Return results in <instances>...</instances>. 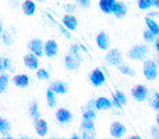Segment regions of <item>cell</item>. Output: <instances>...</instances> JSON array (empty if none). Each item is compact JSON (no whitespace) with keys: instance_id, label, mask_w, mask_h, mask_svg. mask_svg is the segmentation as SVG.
<instances>
[{"instance_id":"cell-1","label":"cell","mask_w":159,"mask_h":139,"mask_svg":"<svg viewBox=\"0 0 159 139\" xmlns=\"http://www.w3.org/2000/svg\"><path fill=\"white\" fill-rule=\"evenodd\" d=\"M143 71H144V76H145L147 79H149V81L157 79V76H158V64H157V61L147 60L145 63H144Z\"/></svg>"},{"instance_id":"cell-2","label":"cell","mask_w":159,"mask_h":139,"mask_svg":"<svg viewBox=\"0 0 159 139\" xmlns=\"http://www.w3.org/2000/svg\"><path fill=\"white\" fill-rule=\"evenodd\" d=\"M81 64V56L78 53H71L70 52L69 54L64 57V66H66L67 70H77Z\"/></svg>"},{"instance_id":"cell-3","label":"cell","mask_w":159,"mask_h":139,"mask_svg":"<svg viewBox=\"0 0 159 139\" xmlns=\"http://www.w3.org/2000/svg\"><path fill=\"white\" fill-rule=\"evenodd\" d=\"M131 96L137 102H144L148 98V88L144 86V85H135L131 89Z\"/></svg>"},{"instance_id":"cell-4","label":"cell","mask_w":159,"mask_h":139,"mask_svg":"<svg viewBox=\"0 0 159 139\" xmlns=\"http://www.w3.org/2000/svg\"><path fill=\"white\" fill-rule=\"evenodd\" d=\"M147 56V47L144 45H135L129 50V57L133 60H141Z\"/></svg>"},{"instance_id":"cell-5","label":"cell","mask_w":159,"mask_h":139,"mask_svg":"<svg viewBox=\"0 0 159 139\" xmlns=\"http://www.w3.org/2000/svg\"><path fill=\"white\" fill-rule=\"evenodd\" d=\"M105 74L102 72L99 68L92 70V72L89 74V82L93 85V86H102L105 84Z\"/></svg>"},{"instance_id":"cell-6","label":"cell","mask_w":159,"mask_h":139,"mask_svg":"<svg viewBox=\"0 0 159 139\" xmlns=\"http://www.w3.org/2000/svg\"><path fill=\"white\" fill-rule=\"evenodd\" d=\"M121 60H123V57H121L120 50L112 49V50H109V52H107L106 61L110 64V66H119V64H121Z\"/></svg>"},{"instance_id":"cell-7","label":"cell","mask_w":159,"mask_h":139,"mask_svg":"<svg viewBox=\"0 0 159 139\" xmlns=\"http://www.w3.org/2000/svg\"><path fill=\"white\" fill-rule=\"evenodd\" d=\"M124 134H126V127H124L123 124L119 123V121L112 123V125H110V137L112 138H121Z\"/></svg>"},{"instance_id":"cell-8","label":"cell","mask_w":159,"mask_h":139,"mask_svg":"<svg viewBox=\"0 0 159 139\" xmlns=\"http://www.w3.org/2000/svg\"><path fill=\"white\" fill-rule=\"evenodd\" d=\"M57 42L56 41H48L46 43H43V54L48 57H55L57 54Z\"/></svg>"},{"instance_id":"cell-9","label":"cell","mask_w":159,"mask_h":139,"mask_svg":"<svg viewBox=\"0 0 159 139\" xmlns=\"http://www.w3.org/2000/svg\"><path fill=\"white\" fill-rule=\"evenodd\" d=\"M28 47H30L31 53H34L35 56L41 57V56L43 54V43H42L41 39H32V41H30Z\"/></svg>"},{"instance_id":"cell-10","label":"cell","mask_w":159,"mask_h":139,"mask_svg":"<svg viewBox=\"0 0 159 139\" xmlns=\"http://www.w3.org/2000/svg\"><path fill=\"white\" fill-rule=\"evenodd\" d=\"M56 120L60 124H67L73 120V114H71V111L67 109H59L57 111H56Z\"/></svg>"},{"instance_id":"cell-11","label":"cell","mask_w":159,"mask_h":139,"mask_svg":"<svg viewBox=\"0 0 159 139\" xmlns=\"http://www.w3.org/2000/svg\"><path fill=\"white\" fill-rule=\"evenodd\" d=\"M34 127H35V132H36L38 137H46L49 127H48V123L45 120H42V118H36Z\"/></svg>"},{"instance_id":"cell-12","label":"cell","mask_w":159,"mask_h":139,"mask_svg":"<svg viewBox=\"0 0 159 139\" xmlns=\"http://www.w3.org/2000/svg\"><path fill=\"white\" fill-rule=\"evenodd\" d=\"M96 45H98V47L102 50L109 49L110 39H109V36H107L106 32H99L98 35H96Z\"/></svg>"},{"instance_id":"cell-13","label":"cell","mask_w":159,"mask_h":139,"mask_svg":"<svg viewBox=\"0 0 159 139\" xmlns=\"http://www.w3.org/2000/svg\"><path fill=\"white\" fill-rule=\"evenodd\" d=\"M61 22H63V27H66L69 31H74V29H77V25H78V22H77V18H75L73 14H66V15L63 17V20H61Z\"/></svg>"},{"instance_id":"cell-14","label":"cell","mask_w":159,"mask_h":139,"mask_svg":"<svg viewBox=\"0 0 159 139\" xmlns=\"http://www.w3.org/2000/svg\"><path fill=\"white\" fill-rule=\"evenodd\" d=\"M24 64H25V67H28L30 70H38V66H39L38 56H35L34 53H30V54L24 56Z\"/></svg>"},{"instance_id":"cell-15","label":"cell","mask_w":159,"mask_h":139,"mask_svg":"<svg viewBox=\"0 0 159 139\" xmlns=\"http://www.w3.org/2000/svg\"><path fill=\"white\" fill-rule=\"evenodd\" d=\"M113 14H115L116 18H123L127 14V6L121 2H116L115 6H113Z\"/></svg>"},{"instance_id":"cell-16","label":"cell","mask_w":159,"mask_h":139,"mask_svg":"<svg viewBox=\"0 0 159 139\" xmlns=\"http://www.w3.org/2000/svg\"><path fill=\"white\" fill-rule=\"evenodd\" d=\"M49 89L53 90L55 93H57V95H64V93L67 92V85L61 81H55L50 84Z\"/></svg>"},{"instance_id":"cell-17","label":"cell","mask_w":159,"mask_h":139,"mask_svg":"<svg viewBox=\"0 0 159 139\" xmlns=\"http://www.w3.org/2000/svg\"><path fill=\"white\" fill-rule=\"evenodd\" d=\"M13 82H14V85H17V86L25 88L30 85V76L25 75V74H17V75L13 78Z\"/></svg>"},{"instance_id":"cell-18","label":"cell","mask_w":159,"mask_h":139,"mask_svg":"<svg viewBox=\"0 0 159 139\" xmlns=\"http://www.w3.org/2000/svg\"><path fill=\"white\" fill-rule=\"evenodd\" d=\"M116 0H99V8L105 14H112Z\"/></svg>"},{"instance_id":"cell-19","label":"cell","mask_w":159,"mask_h":139,"mask_svg":"<svg viewBox=\"0 0 159 139\" xmlns=\"http://www.w3.org/2000/svg\"><path fill=\"white\" fill-rule=\"evenodd\" d=\"M112 107V100H109L107 98H98L95 100V109L96 110H106Z\"/></svg>"},{"instance_id":"cell-20","label":"cell","mask_w":159,"mask_h":139,"mask_svg":"<svg viewBox=\"0 0 159 139\" xmlns=\"http://www.w3.org/2000/svg\"><path fill=\"white\" fill-rule=\"evenodd\" d=\"M35 10H36V6L32 0H25L22 3V11H24L25 15H32L35 13Z\"/></svg>"},{"instance_id":"cell-21","label":"cell","mask_w":159,"mask_h":139,"mask_svg":"<svg viewBox=\"0 0 159 139\" xmlns=\"http://www.w3.org/2000/svg\"><path fill=\"white\" fill-rule=\"evenodd\" d=\"M145 24H147V28H148L155 36L159 35V25H158V22H155L154 20L151 18V17H147L145 18Z\"/></svg>"},{"instance_id":"cell-22","label":"cell","mask_w":159,"mask_h":139,"mask_svg":"<svg viewBox=\"0 0 159 139\" xmlns=\"http://www.w3.org/2000/svg\"><path fill=\"white\" fill-rule=\"evenodd\" d=\"M10 132V123L6 118H0V134H3V138H10L7 135Z\"/></svg>"},{"instance_id":"cell-23","label":"cell","mask_w":159,"mask_h":139,"mask_svg":"<svg viewBox=\"0 0 159 139\" xmlns=\"http://www.w3.org/2000/svg\"><path fill=\"white\" fill-rule=\"evenodd\" d=\"M46 100H48V106L49 107L56 106V93L53 90H50V89L46 90Z\"/></svg>"},{"instance_id":"cell-24","label":"cell","mask_w":159,"mask_h":139,"mask_svg":"<svg viewBox=\"0 0 159 139\" xmlns=\"http://www.w3.org/2000/svg\"><path fill=\"white\" fill-rule=\"evenodd\" d=\"M117 68H119V71H120L121 74H124V75H130V76H134L135 75L134 70H133L130 66H126V64H119Z\"/></svg>"},{"instance_id":"cell-25","label":"cell","mask_w":159,"mask_h":139,"mask_svg":"<svg viewBox=\"0 0 159 139\" xmlns=\"http://www.w3.org/2000/svg\"><path fill=\"white\" fill-rule=\"evenodd\" d=\"M8 79H10V76H8L6 72L0 74V93H3L6 90V88H7V84H8Z\"/></svg>"},{"instance_id":"cell-26","label":"cell","mask_w":159,"mask_h":139,"mask_svg":"<svg viewBox=\"0 0 159 139\" xmlns=\"http://www.w3.org/2000/svg\"><path fill=\"white\" fill-rule=\"evenodd\" d=\"M30 115L34 118V120L39 118V107H38V103H36V102H34V103L31 104V107H30Z\"/></svg>"},{"instance_id":"cell-27","label":"cell","mask_w":159,"mask_h":139,"mask_svg":"<svg viewBox=\"0 0 159 139\" xmlns=\"http://www.w3.org/2000/svg\"><path fill=\"white\" fill-rule=\"evenodd\" d=\"M113 98H115L116 100H117L119 103L121 104V106H124V104L127 103V98H126V95H124L123 92H120V90H117V92H115V95H113Z\"/></svg>"},{"instance_id":"cell-28","label":"cell","mask_w":159,"mask_h":139,"mask_svg":"<svg viewBox=\"0 0 159 139\" xmlns=\"http://www.w3.org/2000/svg\"><path fill=\"white\" fill-rule=\"evenodd\" d=\"M138 7L141 10H148L152 7V0H138Z\"/></svg>"},{"instance_id":"cell-29","label":"cell","mask_w":159,"mask_h":139,"mask_svg":"<svg viewBox=\"0 0 159 139\" xmlns=\"http://www.w3.org/2000/svg\"><path fill=\"white\" fill-rule=\"evenodd\" d=\"M36 76H38L39 79L46 81V79H49V72H48L46 70H43V68H39L38 71H36Z\"/></svg>"},{"instance_id":"cell-30","label":"cell","mask_w":159,"mask_h":139,"mask_svg":"<svg viewBox=\"0 0 159 139\" xmlns=\"http://www.w3.org/2000/svg\"><path fill=\"white\" fill-rule=\"evenodd\" d=\"M2 35H3V42H4L6 45H11V43H13V33H10V32H7V31H6V32H3Z\"/></svg>"},{"instance_id":"cell-31","label":"cell","mask_w":159,"mask_h":139,"mask_svg":"<svg viewBox=\"0 0 159 139\" xmlns=\"http://www.w3.org/2000/svg\"><path fill=\"white\" fill-rule=\"evenodd\" d=\"M151 104H152V107H154L155 110H158L159 111V93L158 92L154 93V98H152V100H151Z\"/></svg>"},{"instance_id":"cell-32","label":"cell","mask_w":159,"mask_h":139,"mask_svg":"<svg viewBox=\"0 0 159 139\" xmlns=\"http://www.w3.org/2000/svg\"><path fill=\"white\" fill-rule=\"evenodd\" d=\"M143 36H144V39H145L147 42H152V41L155 39V35H154V33H152L149 29L144 31V35H143Z\"/></svg>"},{"instance_id":"cell-33","label":"cell","mask_w":159,"mask_h":139,"mask_svg":"<svg viewBox=\"0 0 159 139\" xmlns=\"http://www.w3.org/2000/svg\"><path fill=\"white\" fill-rule=\"evenodd\" d=\"M2 67H3V70L10 68V59H3L2 60Z\"/></svg>"},{"instance_id":"cell-34","label":"cell","mask_w":159,"mask_h":139,"mask_svg":"<svg viewBox=\"0 0 159 139\" xmlns=\"http://www.w3.org/2000/svg\"><path fill=\"white\" fill-rule=\"evenodd\" d=\"M78 2V4L80 6H82V7H89V0H77Z\"/></svg>"},{"instance_id":"cell-35","label":"cell","mask_w":159,"mask_h":139,"mask_svg":"<svg viewBox=\"0 0 159 139\" xmlns=\"http://www.w3.org/2000/svg\"><path fill=\"white\" fill-rule=\"evenodd\" d=\"M151 132H152V137H154V138H159V129L157 128V127H152Z\"/></svg>"},{"instance_id":"cell-36","label":"cell","mask_w":159,"mask_h":139,"mask_svg":"<svg viewBox=\"0 0 159 139\" xmlns=\"http://www.w3.org/2000/svg\"><path fill=\"white\" fill-rule=\"evenodd\" d=\"M66 10H67V11H69V13H70V14H71V13H74V11H75V7H74V6H70V4H66Z\"/></svg>"},{"instance_id":"cell-37","label":"cell","mask_w":159,"mask_h":139,"mask_svg":"<svg viewBox=\"0 0 159 139\" xmlns=\"http://www.w3.org/2000/svg\"><path fill=\"white\" fill-rule=\"evenodd\" d=\"M152 6H155L157 8H159V0H152Z\"/></svg>"},{"instance_id":"cell-38","label":"cell","mask_w":159,"mask_h":139,"mask_svg":"<svg viewBox=\"0 0 159 139\" xmlns=\"http://www.w3.org/2000/svg\"><path fill=\"white\" fill-rule=\"evenodd\" d=\"M155 49L159 52V39H157V42H155Z\"/></svg>"},{"instance_id":"cell-39","label":"cell","mask_w":159,"mask_h":139,"mask_svg":"<svg viewBox=\"0 0 159 139\" xmlns=\"http://www.w3.org/2000/svg\"><path fill=\"white\" fill-rule=\"evenodd\" d=\"M2 33H3V22L0 21V35H2Z\"/></svg>"},{"instance_id":"cell-40","label":"cell","mask_w":159,"mask_h":139,"mask_svg":"<svg viewBox=\"0 0 159 139\" xmlns=\"http://www.w3.org/2000/svg\"><path fill=\"white\" fill-rule=\"evenodd\" d=\"M158 15V13H151L149 14V17H157Z\"/></svg>"},{"instance_id":"cell-41","label":"cell","mask_w":159,"mask_h":139,"mask_svg":"<svg viewBox=\"0 0 159 139\" xmlns=\"http://www.w3.org/2000/svg\"><path fill=\"white\" fill-rule=\"evenodd\" d=\"M80 137H78V135H71V139H78Z\"/></svg>"},{"instance_id":"cell-42","label":"cell","mask_w":159,"mask_h":139,"mask_svg":"<svg viewBox=\"0 0 159 139\" xmlns=\"http://www.w3.org/2000/svg\"><path fill=\"white\" fill-rule=\"evenodd\" d=\"M0 71H3V67H2V57H0Z\"/></svg>"},{"instance_id":"cell-43","label":"cell","mask_w":159,"mask_h":139,"mask_svg":"<svg viewBox=\"0 0 159 139\" xmlns=\"http://www.w3.org/2000/svg\"><path fill=\"white\" fill-rule=\"evenodd\" d=\"M157 124L159 125V114H158V117H157Z\"/></svg>"},{"instance_id":"cell-44","label":"cell","mask_w":159,"mask_h":139,"mask_svg":"<svg viewBox=\"0 0 159 139\" xmlns=\"http://www.w3.org/2000/svg\"><path fill=\"white\" fill-rule=\"evenodd\" d=\"M38 2H45V0H38Z\"/></svg>"},{"instance_id":"cell-45","label":"cell","mask_w":159,"mask_h":139,"mask_svg":"<svg viewBox=\"0 0 159 139\" xmlns=\"http://www.w3.org/2000/svg\"><path fill=\"white\" fill-rule=\"evenodd\" d=\"M158 63H159V57H158Z\"/></svg>"}]
</instances>
